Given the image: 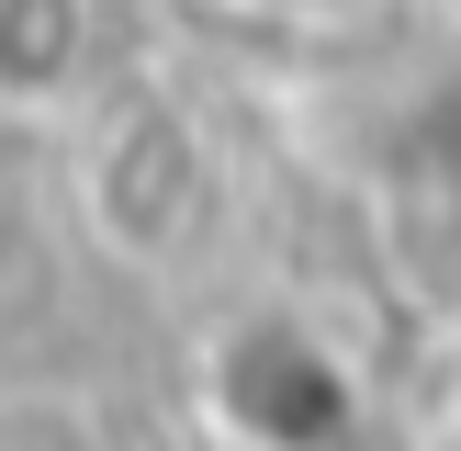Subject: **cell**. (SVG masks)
<instances>
[{"instance_id":"cell-1","label":"cell","mask_w":461,"mask_h":451,"mask_svg":"<svg viewBox=\"0 0 461 451\" xmlns=\"http://www.w3.org/2000/svg\"><path fill=\"white\" fill-rule=\"evenodd\" d=\"M214 418L248 451H349L360 395L293 316H259V327H237L214 350Z\"/></svg>"},{"instance_id":"cell-2","label":"cell","mask_w":461,"mask_h":451,"mask_svg":"<svg viewBox=\"0 0 461 451\" xmlns=\"http://www.w3.org/2000/svg\"><path fill=\"white\" fill-rule=\"evenodd\" d=\"M192 215H203V135L169 102H135L90 158V226L124 260H169L192 237Z\"/></svg>"},{"instance_id":"cell-3","label":"cell","mask_w":461,"mask_h":451,"mask_svg":"<svg viewBox=\"0 0 461 451\" xmlns=\"http://www.w3.org/2000/svg\"><path fill=\"white\" fill-rule=\"evenodd\" d=\"M428 180H439V215H450V248H461V102L428 124Z\"/></svg>"},{"instance_id":"cell-4","label":"cell","mask_w":461,"mask_h":451,"mask_svg":"<svg viewBox=\"0 0 461 451\" xmlns=\"http://www.w3.org/2000/svg\"><path fill=\"white\" fill-rule=\"evenodd\" d=\"M259 12H327V0H259Z\"/></svg>"},{"instance_id":"cell-5","label":"cell","mask_w":461,"mask_h":451,"mask_svg":"<svg viewBox=\"0 0 461 451\" xmlns=\"http://www.w3.org/2000/svg\"><path fill=\"white\" fill-rule=\"evenodd\" d=\"M439 451H461V418H450V440H439Z\"/></svg>"}]
</instances>
